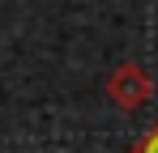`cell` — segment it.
Returning a JSON list of instances; mask_svg holds the SVG:
<instances>
[{"instance_id":"obj_1","label":"cell","mask_w":158,"mask_h":153,"mask_svg":"<svg viewBox=\"0 0 158 153\" xmlns=\"http://www.w3.org/2000/svg\"><path fill=\"white\" fill-rule=\"evenodd\" d=\"M107 98L115 102L120 111H141L145 102L154 98V76L145 73L141 64H120L115 73L107 76Z\"/></svg>"},{"instance_id":"obj_2","label":"cell","mask_w":158,"mask_h":153,"mask_svg":"<svg viewBox=\"0 0 158 153\" xmlns=\"http://www.w3.org/2000/svg\"><path fill=\"white\" fill-rule=\"evenodd\" d=\"M132 153H158V128H154V132H150V136H145V140H141Z\"/></svg>"}]
</instances>
